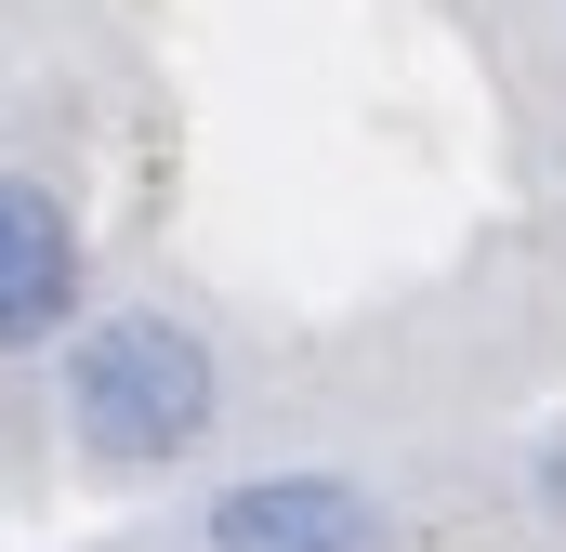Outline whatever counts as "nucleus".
<instances>
[{
	"instance_id": "7ed1b4c3",
	"label": "nucleus",
	"mask_w": 566,
	"mask_h": 552,
	"mask_svg": "<svg viewBox=\"0 0 566 552\" xmlns=\"http://www.w3.org/2000/svg\"><path fill=\"white\" fill-rule=\"evenodd\" d=\"M93 302V237L80 211L40 184V171H0V369L13 355H53Z\"/></svg>"
},
{
	"instance_id": "f257e3e1",
	"label": "nucleus",
	"mask_w": 566,
	"mask_h": 552,
	"mask_svg": "<svg viewBox=\"0 0 566 552\" xmlns=\"http://www.w3.org/2000/svg\"><path fill=\"white\" fill-rule=\"evenodd\" d=\"M53 421H66L80 474L158 487V474H185L224 434V355L171 302H80L66 369H53Z\"/></svg>"
},
{
	"instance_id": "f03ea898",
	"label": "nucleus",
	"mask_w": 566,
	"mask_h": 552,
	"mask_svg": "<svg viewBox=\"0 0 566 552\" xmlns=\"http://www.w3.org/2000/svg\"><path fill=\"white\" fill-rule=\"evenodd\" d=\"M198 552H396V513L356 474L277 460V474H224L198 500Z\"/></svg>"
}]
</instances>
